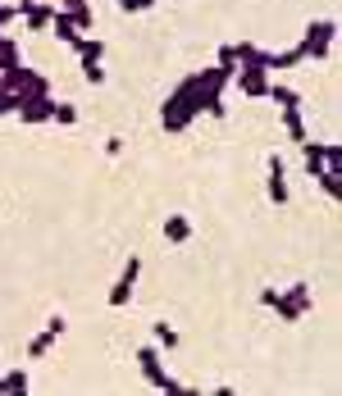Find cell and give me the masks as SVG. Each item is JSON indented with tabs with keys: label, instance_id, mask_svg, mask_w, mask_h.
Here are the masks:
<instances>
[{
	"label": "cell",
	"instance_id": "obj_4",
	"mask_svg": "<svg viewBox=\"0 0 342 396\" xmlns=\"http://www.w3.org/2000/svg\"><path fill=\"white\" fill-rule=\"evenodd\" d=\"M311 174H338V146H320V142H302Z\"/></svg>",
	"mask_w": 342,
	"mask_h": 396
},
{
	"label": "cell",
	"instance_id": "obj_18",
	"mask_svg": "<svg viewBox=\"0 0 342 396\" xmlns=\"http://www.w3.org/2000/svg\"><path fill=\"white\" fill-rule=\"evenodd\" d=\"M50 119H59V123H73V119H78V109H73V105H55V114H50Z\"/></svg>",
	"mask_w": 342,
	"mask_h": 396
},
{
	"label": "cell",
	"instance_id": "obj_16",
	"mask_svg": "<svg viewBox=\"0 0 342 396\" xmlns=\"http://www.w3.org/2000/svg\"><path fill=\"white\" fill-rule=\"evenodd\" d=\"M82 77H87L91 87H101V82H105V68L101 64H82Z\"/></svg>",
	"mask_w": 342,
	"mask_h": 396
},
{
	"label": "cell",
	"instance_id": "obj_8",
	"mask_svg": "<svg viewBox=\"0 0 342 396\" xmlns=\"http://www.w3.org/2000/svg\"><path fill=\"white\" fill-rule=\"evenodd\" d=\"M78 32H82V28H78L73 19H68V14H55V37H59V41H68V46H78V41H82Z\"/></svg>",
	"mask_w": 342,
	"mask_h": 396
},
{
	"label": "cell",
	"instance_id": "obj_11",
	"mask_svg": "<svg viewBox=\"0 0 342 396\" xmlns=\"http://www.w3.org/2000/svg\"><path fill=\"white\" fill-rule=\"evenodd\" d=\"M64 10H68V19L78 23V28H91V10H87V0H64Z\"/></svg>",
	"mask_w": 342,
	"mask_h": 396
},
{
	"label": "cell",
	"instance_id": "obj_19",
	"mask_svg": "<svg viewBox=\"0 0 342 396\" xmlns=\"http://www.w3.org/2000/svg\"><path fill=\"white\" fill-rule=\"evenodd\" d=\"M5 387H10V392H28V378H23V374H14V378H10Z\"/></svg>",
	"mask_w": 342,
	"mask_h": 396
},
{
	"label": "cell",
	"instance_id": "obj_15",
	"mask_svg": "<svg viewBox=\"0 0 342 396\" xmlns=\"http://www.w3.org/2000/svg\"><path fill=\"white\" fill-rule=\"evenodd\" d=\"M151 328H156V342H160V346H169V351L178 346V333L169 328V323H151Z\"/></svg>",
	"mask_w": 342,
	"mask_h": 396
},
{
	"label": "cell",
	"instance_id": "obj_17",
	"mask_svg": "<svg viewBox=\"0 0 342 396\" xmlns=\"http://www.w3.org/2000/svg\"><path fill=\"white\" fill-rule=\"evenodd\" d=\"M151 5H156V0H119V10H128V14H142V10H151Z\"/></svg>",
	"mask_w": 342,
	"mask_h": 396
},
{
	"label": "cell",
	"instance_id": "obj_13",
	"mask_svg": "<svg viewBox=\"0 0 342 396\" xmlns=\"http://www.w3.org/2000/svg\"><path fill=\"white\" fill-rule=\"evenodd\" d=\"M302 64V50H283V55H265V68H292Z\"/></svg>",
	"mask_w": 342,
	"mask_h": 396
},
{
	"label": "cell",
	"instance_id": "obj_9",
	"mask_svg": "<svg viewBox=\"0 0 342 396\" xmlns=\"http://www.w3.org/2000/svg\"><path fill=\"white\" fill-rule=\"evenodd\" d=\"M165 237H169V242H187V237H192V223H187L183 214H174V219L165 223Z\"/></svg>",
	"mask_w": 342,
	"mask_h": 396
},
{
	"label": "cell",
	"instance_id": "obj_6",
	"mask_svg": "<svg viewBox=\"0 0 342 396\" xmlns=\"http://www.w3.org/2000/svg\"><path fill=\"white\" fill-rule=\"evenodd\" d=\"M237 87H242L246 96H265V91H269V82H265V68H260V64H246L242 73H237Z\"/></svg>",
	"mask_w": 342,
	"mask_h": 396
},
{
	"label": "cell",
	"instance_id": "obj_14",
	"mask_svg": "<svg viewBox=\"0 0 342 396\" xmlns=\"http://www.w3.org/2000/svg\"><path fill=\"white\" fill-rule=\"evenodd\" d=\"M283 123H288V132H292V142H306V128H302V109H283Z\"/></svg>",
	"mask_w": 342,
	"mask_h": 396
},
{
	"label": "cell",
	"instance_id": "obj_10",
	"mask_svg": "<svg viewBox=\"0 0 342 396\" xmlns=\"http://www.w3.org/2000/svg\"><path fill=\"white\" fill-rule=\"evenodd\" d=\"M78 55H82V64H101V55H105V41H101V37L78 41Z\"/></svg>",
	"mask_w": 342,
	"mask_h": 396
},
{
	"label": "cell",
	"instance_id": "obj_1",
	"mask_svg": "<svg viewBox=\"0 0 342 396\" xmlns=\"http://www.w3.org/2000/svg\"><path fill=\"white\" fill-rule=\"evenodd\" d=\"M260 300H265V305H274L288 323H297L306 310H311V291H306V282H297L292 291H260Z\"/></svg>",
	"mask_w": 342,
	"mask_h": 396
},
{
	"label": "cell",
	"instance_id": "obj_3",
	"mask_svg": "<svg viewBox=\"0 0 342 396\" xmlns=\"http://www.w3.org/2000/svg\"><path fill=\"white\" fill-rule=\"evenodd\" d=\"M333 32H338V23H329V19H324V23H311V28H306V37H302V46H297V50H302V59H306V55L320 59L324 50H329Z\"/></svg>",
	"mask_w": 342,
	"mask_h": 396
},
{
	"label": "cell",
	"instance_id": "obj_5",
	"mask_svg": "<svg viewBox=\"0 0 342 396\" xmlns=\"http://www.w3.org/2000/svg\"><path fill=\"white\" fill-rule=\"evenodd\" d=\"M137 273H142V260H128L124 264V278L114 282V291H110V305H128V296H133V282H137Z\"/></svg>",
	"mask_w": 342,
	"mask_h": 396
},
{
	"label": "cell",
	"instance_id": "obj_2",
	"mask_svg": "<svg viewBox=\"0 0 342 396\" xmlns=\"http://www.w3.org/2000/svg\"><path fill=\"white\" fill-rule=\"evenodd\" d=\"M137 365H142V374H147L151 387H160V392H183V387H178L174 378L160 369V351L156 346H142V351H137Z\"/></svg>",
	"mask_w": 342,
	"mask_h": 396
},
{
	"label": "cell",
	"instance_id": "obj_7",
	"mask_svg": "<svg viewBox=\"0 0 342 396\" xmlns=\"http://www.w3.org/2000/svg\"><path fill=\"white\" fill-rule=\"evenodd\" d=\"M283 160H278V155H269V201L274 205H283L288 201V183H283Z\"/></svg>",
	"mask_w": 342,
	"mask_h": 396
},
{
	"label": "cell",
	"instance_id": "obj_12",
	"mask_svg": "<svg viewBox=\"0 0 342 396\" xmlns=\"http://www.w3.org/2000/svg\"><path fill=\"white\" fill-rule=\"evenodd\" d=\"M265 96H274V100H278V105H283V109H292V105H302V96H297V91H292V87H278V82H274V87H269V91H265Z\"/></svg>",
	"mask_w": 342,
	"mask_h": 396
}]
</instances>
